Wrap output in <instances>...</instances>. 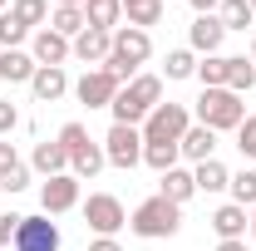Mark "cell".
Instances as JSON below:
<instances>
[{"label":"cell","instance_id":"obj_1","mask_svg":"<svg viewBox=\"0 0 256 251\" xmlns=\"http://www.w3.org/2000/svg\"><path fill=\"white\" fill-rule=\"evenodd\" d=\"M158 104H162V74H138V79H128L124 89H118V98L108 104V114H114V124L143 128V118H148Z\"/></svg>","mask_w":256,"mask_h":251},{"label":"cell","instance_id":"obj_2","mask_svg":"<svg viewBox=\"0 0 256 251\" xmlns=\"http://www.w3.org/2000/svg\"><path fill=\"white\" fill-rule=\"evenodd\" d=\"M148 54H153V34H148V30H133V25H118L104 69H108L118 84H128V79H138V64H148Z\"/></svg>","mask_w":256,"mask_h":251},{"label":"cell","instance_id":"obj_3","mask_svg":"<svg viewBox=\"0 0 256 251\" xmlns=\"http://www.w3.org/2000/svg\"><path fill=\"white\" fill-rule=\"evenodd\" d=\"M178 226H182V207L168 202V197H148V202H138L133 217H128V232L143 236V242H168V236H178Z\"/></svg>","mask_w":256,"mask_h":251},{"label":"cell","instance_id":"obj_4","mask_svg":"<svg viewBox=\"0 0 256 251\" xmlns=\"http://www.w3.org/2000/svg\"><path fill=\"white\" fill-rule=\"evenodd\" d=\"M242 118H246L242 94H232V89H202V98H197V124L202 128H212V133H236Z\"/></svg>","mask_w":256,"mask_h":251},{"label":"cell","instance_id":"obj_5","mask_svg":"<svg viewBox=\"0 0 256 251\" xmlns=\"http://www.w3.org/2000/svg\"><path fill=\"white\" fill-rule=\"evenodd\" d=\"M192 128L188 104H158L148 118H143V143H178Z\"/></svg>","mask_w":256,"mask_h":251},{"label":"cell","instance_id":"obj_6","mask_svg":"<svg viewBox=\"0 0 256 251\" xmlns=\"http://www.w3.org/2000/svg\"><path fill=\"white\" fill-rule=\"evenodd\" d=\"M84 222H89L94 236H118V232L128 226V212H124V202H118L114 192H89V202H84Z\"/></svg>","mask_w":256,"mask_h":251},{"label":"cell","instance_id":"obj_7","mask_svg":"<svg viewBox=\"0 0 256 251\" xmlns=\"http://www.w3.org/2000/svg\"><path fill=\"white\" fill-rule=\"evenodd\" d=\"M104 158L114 162V168H138L143 162V128H133V124H114L108 128V138H104Z\"/></svg>","mask_w":256,"mask_h":251},{"label":"cell","instance_id":"obj_8","mask_svg":"<svg viewBox=\"0 0 256 251\" xmlns=\"http://www.w3.org/2000/svg\"><path fill=\"white\" fill-rule=\"evenodd\" d=\"M118 89H124V84H118L108 69H84L79 84H74V98H79L84 108H108V104L118 98Z\"/></svg>","mask_w":256,"mask_h":251},{"label":"cell","instance_id":"obj_9","mask_svg":"<svg viewBox=\"0 0 256 251\" xmlns=\"http://www.w3.org/2000/svg\"><path fill=\"white\" fill-rule=\"evenodd\" d=\"M40 207H44V217H60V212H74V207H79V178H74V172H60V178H44V188H40Z\"/></svg>","mask_w":256,"mask_h":251},{"label":"cell","instance_id":"obj_10","mask_svg":"<svg viewBox=\"0 0 256 251\" xmlns=\"http://www.w3.org/2000/svg\"><path fill=\"white\" fill-rule=\"evenodd\" d=\"M15 251H60V226L44 217H20V232H15Z\"/></svg>","mask_w":256,"mask_h":251},{"label":"cell","instance_id":"obj_11","mask_svg":"<svg viewBox=\"0 0 256 251\" xmlns=\"http://www.w3.org/2000/svg\"><path fill=\"white\" fill-rule=\"evenodd\" d=\"M74 50H69V40H64L60 30H34V40H30V60L40 64V69H64V60H69Z\"/></svg>","mask_w":256,"mask_h":251},{"label":"cell","instance_id":"obj_12","mask_svg":"<svg viewBox=\"0 0 256 251\" xmlns=\"http://www.w3.org/2000/svg\"><path fill=\"white\" fill-rule=\"evenodd\" d=\"M212 232H217V242H246V232H252V217H246V207H236V202H222V207L212 212Z\"/></svg>","mask_w":256,"mask_h":251},{"label":"cell","instance_id":"obj_13","mask_svg":"<svg viewBox=\"0 0 256 251\" xmlns=\"http://www.w3.org/2000/svg\"><path fill=\"white\" fill-rule=\"evenodd\" d=\"M222 40H226V30H222V20H217V15H197V20H192V30H188L192 54H217V50H222Z\"/></svg>","mask_w":256,"mask_h":251},{"label":"cell","instance_id":"obj_14","mask_svg":"<svg viewBox=\"0 0 256 251\" xmlns=\"http://www.w3.org/2000/svg\"><path fill=\"white\" fill-rule=\"evenodd\" d=\"M69 50H74V60H79V64H94V69H104L108 50H114V34H108V30H84L74 44H69Z\"/></svg>","mask_w":256,"mask_h":251},{"label":"cell","instance_id":"obj_15","mask_svg":"<svg viewBox=\"0 0 256 251\" xmlns=\"http://www.w3.org/2000/svg\"><path fill=\"white\" fill-rule=\"evenodd\" d=\"M178 153L188 158V162H207V158H217V133L202 124H192L182 138H178Z\"/></svg>","mask_w":256,"mask_h":251},{"label":"cell","instance_id":"obj_16","mask_svg":"<svg viewBox=\"0 0 256 251\" xmlns=\"http://www.w3.org/2000/svg\"><path fill=\"white\" fill-rule=\"evenodd\" d=\"M69 89H74V84H69L64 69H34V79H30V94L40 98V104H60Z\"/></svg>","mask_w":256,"mask_h":251},{"label":"cell","instance_id":"obj_17","mask_svg":"<svg viewBox=\"0 0 256 251\" xmlns=\"http://www.w3.org/2000/svg\"><path fill=\"white\" fill-rule=\"evenodd\" d=\"M30 168H34V172H44V178H60V172H69V153L60 148V138H50V143H34Z\"/></svg>","mask_w":256,"mask_h":251},{"label":"cell","instance_id":"obj_18","mask_svg":"<svg viewBox=\"0 0 256 251\" xmlns=\"http://www.w3.org/2000/svg\"><path fill=\"white\" fill-rule=\"evenodd\" d=\"M84 20H89V30H118L124 25V0H84Z\"/></svg>","mask_w":256,"mask_h":251},{"label":"cell","instance_id":"obj_19","mask_svg":"<svg viewBox=\"0 0 256 251\" xmlns=\"http://www.w3.org/2000/svg\"><path fill=\"white\" fill-rule=\"evenodd\" d=\"M40 64L30 60V50H0V79L5 84H30Z\"/></svg>","mask_w":256,"mask_h":251},{"label":"cell","instance_id":"obj_20","mask_svg":"<svg viewBox=\"0 0 256 251\" xmlns=\"http://www.w3.org/2000/svg\"><path fill=\"white\" fill-rule=\"evenodd\" d=\"M158 197L178 202V207H182V202H192V197H197L192 172H188V168H168V172H162V182H158Z\"/></svg>","mask_w":256,"mask_h":251},{"label":"cell","instance_id":"obj_21","mask_svg":"<svg viewBox=\"0 0 256 251\" xmlns=\"http://www.w3.org/2000/svg\"><path fill=\"white\" fill-rule=\"evenodd\" d=\"M50 30H60L69 44L79 40V34L89 30V20H84V5H54V15H50Z\"/></svg>","mask_w":256,"mask_h":251},{"label":"cell","instance_id":"obj_22","mask_svg":"<svg viewBox=\"0 0 256 251\" xmlns=\"http://www.w3.org/2000/svg\"><path fill=\"white\" fill-rule=\"evenodd\" d=\"M226 89L232 94H252L256 89V64L246 54H226Z\"/></svg>","mask_w":256,"mask_h":251},{"label":"cell","instance_id":"obj_23","mask_svg":"<svg viewBox=\"0 0 256 251\" xmlns=\"http://www.w3.org/2000/svg\"><path fill=\"white\" fill-rule=\"evenodd\" d=\"M192 182H197V192H226L232 172H226L217 158H207V162H197V168H192Z\"/></svg>","mask_w":256,"mask_h":251},{"label":"cell","instance_id":"obj_24","mask_svg":"<svg viewBox=\"0 0 256 251\" xmlns=\"http://www.w3.org/2000/svg\"><path fill=\"white\" fill-rule=\"evenodd\" d=\"M10 15H15L25 30H44V20H50V0H10Z\"/></svg>","mask_w":256,"mask_h":251},{"label":"cell","instance_id":"obj_25","mask_svg":"<svg viewBox=\"0 0 256 251\" xmlns=\"http://www.w3.org/2000/svg\"><path fill=\"white\" fill-rule=\"evenodd\" d=\"M217 20H222V30H246L256 20V10H252V0H222L217 5Z\"/></svg>","mask_w":256,"mask_h":251},{"label":"cell","instance_id":"obj_26","mask_svg":"<svg viewBox=\"0 0 256 251\" xmlns=\"http://www.w3.org/2000/svg\"><path fill=\"white\" fill-rule=\"evenodd\" d=\"M60 148L69 153V162H74V158H84L89 148H94V138H89V128H84V124H64L60 128Z\"/></svg>","mask_w":256,"mask_h":251},{"label":"cell","instance_id":"obj_27","mask_svg":"<svg viewBox=\"0 0 256 251\" xmlns=\"http://www.w3.org/2000/svg\"><path fill=\"white\" fill-rule=\"evenodd\" d=\"M178 143H143V162H148V168H153V172H168V168H178Z\"/></svg>","mask_w":256,"mask_h":251},{"label":"cell","instance_id":"obj_28","mask_svg":"<svg viewBox=\"0 0 256 251\" xmlns=\"http://www.w3.org/2000/svg\"><path fill=\"white\" fill-rule=\"evenodd\" d=\"M128 25L133 30H148V25H158L162 20V0H128Z\"/></svg>","mask_w":256,"mask_h":251},{"label":"cell","instance_id":"obj_29","mask_svg":"<svg viewBox=\"0 0 256 251\" xmlns=\"http://www.w3.org/2000/svg\"><path fill=\"white\" fill-rule=\"evenodd\" d=\"M197 79H202V89H226V54H202Z\"/></svg>","mask_w":256,"mask_h":251},{"label":"cell","instance_id":"obj_30","mask_svg":"<svg viewBox=\"0 0 256 251\" xmlns=\"http://www.w3.org/2000/svg\"><path fill=\"white\" fill-rule=\"evenodd\" d=\"M232 202L236 207H256V168H242V172H232Z\"/></svg>","mask_w":256,"mask_h":251},{"label":"cell","instance_id":"obj_31","mask_svg":"<svg viewBox=\"0 0 256 251\" xmlns=\"http://www.w3.org/2000/svg\"><path fill=\"white\" fill-rule=\"evenodd\" d=\"M162 74H168V79H192V74H197V54H192V50H172L168 64H162Z\"/></svg>","mask_w":256,"mask_h":251},{"label":"cell","instance_id":"obj_32","mask_svg":"<svg viewBox=\"0 0 256 251\" xmlns=\"http://www.w3.org/2000/svg\"><path fill=\"white\" fill-rule=\"evenodd\" d=\"M25 34H30V30H25V25L10 15V10L0 15V50H20V40H25Z\"/></svg>","mask_w":256,"mask_h":251},{"label":"cell","instance_id":"obj_33","mask_svg":"<svg viewBox=\"0 0 256 251\" xmlns=\"http://www.w3.org/2000/svg\"><path fill=\"white\" fill-rule=\"evenodd\" d=\"M236 148H242L246 162H256V114H252V118H242V128H236Z\"/></svg>","mask_w":256,"mask_h":251},{"label":"cell","instance_id":"obj_34","mask_svg":"<svg viewBox=\"0 0 256 251\" xmlns=\"http://www.w3.org/2000/svg\"><path fill=\"white\" fill-rule=\"evenodd\" d=\"M0 188L10 192V197H15V192H25V188H30V168H25V162H15V168L0 178Z\"/></svg>","mask_w":256,"mask_h":251},{"label":"cell","instance_id":"obj_35","mask_svg":"<svg viewBox=\"0 0 256 251\" xmlns=\"http://www.w3.org/2000/svg\"><path fill=\"white\" fill-rule=\"evenodd\" d=\"M15 232H20V212H0V246H15Z\"/></svg>","mask_w":256,"mask_h":251},{"label":"cell","instance_id":"obj_36","mask_svg":"<svg viewBox=\"0 0 256 251\" xmlns=\"http://www.w3.org/2000/svg\"><path fill=\"white\" fill-rule=\"evenodd\" d=\"M15 128H20V108H15L10 98H0V138H5V133H15Z\"/></svg>","mask_w":256,"mask_h":251},{"label":"cell","instance_id":"obj_37","mask_svg":"<svg viewBox=\"0 0 256 251\" xmlns=\"http://www.w3.org/2000/svg\"><path fill=\"white\" fill-rule=\"evenodd\" d=\"M15 162H20V158H15V143H5V138H0V178H5Z\"/></svg>","mask_w":256,"mask_h":251},{"label":"cell","instance_id":"obj_38","mask_svg":"<svg viewBox=\"0 0 256 251\" xmlns=\"http://www.w3.org/2000/svg\"><path fill=\"white\" fill-rule=\"evenodd\" d=\"M89 251H124V246H118V236H94Z\"/></svg>","mask_w":256,"mask_h":251},{"label":"cell","instance_id":"obj_39","mask_svg":"<svg viewBox=\"0 0 256 251\" xmlns=\"http://www.w3.org/2000/svg\"><path fill=\"white\" fill-rule=\"evenodd\" d=\"M192 10H197V15H217V5H222V0H188Z\"/></svg>","mask_w":256,"mask_h":251},{"label":"cell","instance_id":"obj_40","mask_svg":"<svg viewBox=\"0 0 256 251\" xmlns=\"http://www.w3.org/2000/svg\"><path fill=\"white\" fill-rule=\"evenodd\" d=\"M217 251H246V242H217Z\"/></svg>","mask_w":256,"mask_h":251},{"label":"cell","instance_id":"obj_41","mask_svg":"<svg viewBox=\"0 0 256 251\" xmlns=\"http://www.w3.org/2000/svg\"><path fill=\"white\" fill-rule=\"evenodd\" d=\"M252 242H256V207H252Z\"/></svg>","mask_w":256,"mask_h":251},{"label":"cell","instance_id":"obj_42","mask_svg":"<svg viewBox=\"0 0 256 251\" xmlns=\"http://www.w3.org/2000/svg\"><path fill=\"white\" fill-rule=\"evenodd\" d=\"M252 64H256V30H252Z\"/></svg>","mask_w":256,"mask_h":251},{"label":"cell","instance_id":"obj_43","mask_svg":"<svg viewBox=\"0 0 256 251\" xmlns=\"http://www.w3.org/2000/svg\"><path fill=\"white\" fill-rule=\"evenodd\" d=\"M54 5H84V0H54Z\"/></svg>","mask_w":256,"mask_h":251},{"label":"cell","instance_id":"obj_44","mask_svg":"<svg viewBox=\"0 0 256 251\" xmlns=\"http://www.w3.org/2000/svg\"><path fill=\"white\" fill-rule=\"evenodd\" d=\"M5 10H10V0H0V15H5Z\"/></svg>","mask_w":256,"mask_h":251},{"label":"cell","instance_id":"obj_45","mask_svg":"<svg viewBox=\"0 0 256 251\" xmlns=\"http://www.w3.org/2000/svg\"><path fill=\"white\" fill-rule=\"evenodd\" d=\"M252 10H256V0H252Z\"/></svg>","mask_w":256,"mask_h":251},{"label":"cell","instance_id":"obj_46","mask_svg":"<svg viewBox=\"0 0 256 251\" xmlns=\"http://www.w3.org/2000/svg\"><path fill=\"white\" fill-rule=\"evenodd\" d=\"M124 5H128V0H124Z\"/></svg>","mask_w":256,"mask_h":251}]
</instances>
